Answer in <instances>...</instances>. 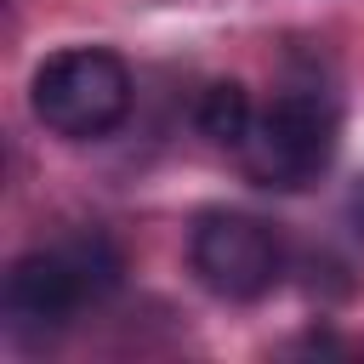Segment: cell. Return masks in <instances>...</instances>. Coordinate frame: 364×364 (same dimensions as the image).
<instances>
[{
	"label": "cell",
	"instance_id": "cell-1",
	"mask_svg": "<svg viewBox=\"0 0 364 364\" xmlns=\"http://www.w3.org/2000/svg\"><path fill=\"white\" fill-rule=\"evenodd\" d=\"M119 279H125V256L97 228H85L63 245L28 250L6 267V330L17 341L63 336L74 324V313L114 296Z\"/></svg>",
	"mask_w": 364,
	"mask_h": 364
},
{
	"label": "cell",
	"instance_id": "cell-4",
	"mask_svg": "<svg viewBox=\"0 0 364 364\" xmlns=\"http://www.w3.org/2000/svg\"><path fill=\"white\" fill-rule=\"evenodd\" d=\"M188 262H193L199 284L228 296V301H256L284 273V250H279L273 228L262 216H245V210H205L193 222Z\"/></svg>",
	"mask_w": 364,
	"mask_h": 364
},
{
	"label": "cell",
	"instance_id": "cell-5",
	"mask_svg": "<svg viewBox=\"0 0 364 364\" xmlns=\"http://www.w3.org/2000/svg\"><path fill=\"white\" fill-rule=\"evenodd\" d=\"M250 119H256V108H250V91H245L239 80H216V85H205V91H199L193 125H199L210 142L239 148V142H245V131H250Z\"/></svg>",
	"mask_w": 364,
	"mask_h": 364
},
{
	"label": "cell",
	"instance_id": "cell-6",
	"mask_svg": "<svg viewBox=\"0 0 364 364\" xmlns=\"http://www.w3.org/2000/svg\"><path fill=\"white\" fill-rule=\"evenodd\" d=\"M347 222H353V233L364 239V176L353 182V193H347Z\"/></svg>",
	"mask_w": 364,
	"mask_h": 364
},
{
	"label": "cell",
	"instance_id": "cell-3",
	"mask_svg": "<svg viewBox=\"0 0 364 364\" xmlns=\"http://www.w3.org/2000/svg\"><path fill=\"white\" fill-rule=\"evenodd\" d=\"M28 102L46 131L68 142H97L131 114V68L108 46H68L40 63Z\"/></svg>",
	"mask_w": 364,
	"mask_h": 364
},
{
	"label": "cell",
	"instance_id": "cell-2",
	"mask_svg": "<svg viewBox=\"0 0 364 364\" xmlns=\"http://www.w3.org/2000/svg\"><path fill=\"white\" fill-rule=\"evenodd\" d=\"M336 102L330 91L318 85H290L279 91L267 108H256L245 142H239V159H245V176L256 188H273V193H296L307 182H318L336 159Z\"/></svg>",
	"mask_w": 364,
	"mask_h": 364
}]
</instances>
